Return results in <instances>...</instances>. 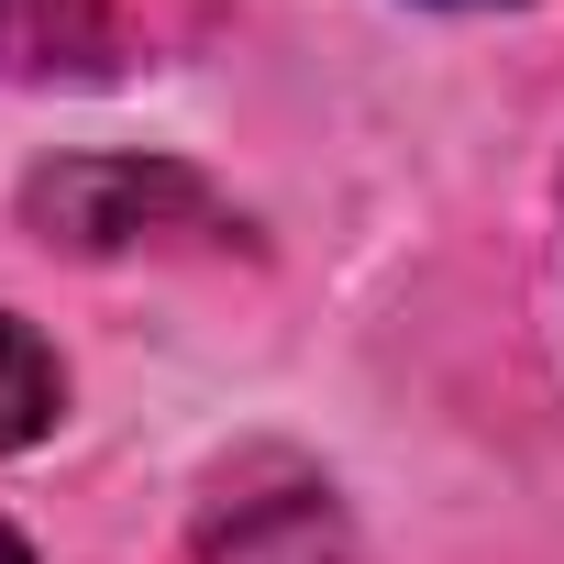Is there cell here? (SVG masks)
I'll list each match as a JSON object with an SVG mask.
<instances>
[{
  "mask_svg": "<svg viewBox=\"0 0 564 564\" xmlns=\"http://www.w3.org/2000/svg\"><path fill=\"white\" fill-rule=\"evenodd\" d=\"M443 12H509V0H443Z\"/></svg>",
  "mask_w": 564,
  "mask_h": 564,
  "instance_id": "cell-5",
  "label": "cell"
},
{
  "mask_svg": "<svg viewBox=\"0 0 564 564\" xmlns=\"http://www.w3.org/2000/svg\"><path fill=\"white\" fill-rule=\"evenodd\" d=\"M56 410H67V366L34 344V322L0 311V454L45 443V432H56Z\"/></svg>",
  "mask_w": 564,
  "mask_h": 564,
  "instance_id": "cell-3",
  "label": "cell"
},
{
  "mask_svg": "<svg viewBox=\"0 0 564 564\" xmlns=\"http://www.w3.org/2000/svg\"><path fill=\"white\" fill-rule=\"evenodd\" d=\"M199 553L210 564H344L333 487L311 465H289V454H243L199 498Z\"/></svg>",
  "mask_w": 564,
  "mask_h": 564,
  "instance_id": "cell-2",
  "label": "cell"
},
{
  "mask_svg": "<svg viewBox=\"0 0 564 564\" xmlns=\"http://www.w3.org/2000/svg\"><path fill=\"white\" fill-rule=\"evenodd\" d=\"M0 564H34V553H23V531H12V520H0Z\"/></svg>",
  "mask_w": 564,
  "mask_h": 564,
  "instance_id": "cell-4",
  "label": "cell"
},
{
  "mask_svg": "<svg viewBox=\"0 0 564 564\" xmlns=\"http://www.w3.org/2000/svg\"><path fill=\"white\" fill-rule=\"evenodd\" d=\"M23 221L67 254H122V243H155L177 221H210V188L166 155H67V166L23 177Z\"/></svg>",
  "mask_w": 564,
  "mask_h": 564,
  "instance_id": "cell-1",
  "label": "cell"
}]
</instances>
